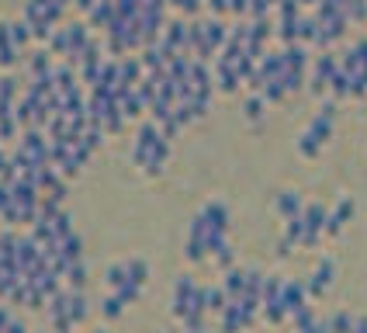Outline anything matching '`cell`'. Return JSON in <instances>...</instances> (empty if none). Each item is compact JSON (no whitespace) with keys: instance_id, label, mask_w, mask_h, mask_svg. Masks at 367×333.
<instances>
[{"instance_id":"obj_4","label":"cell","mask_w":367,"mask_h":333,"mask_svg":"<svg viewBox=\"0 0 367 333\" xmlns=\"http://www.w3.org/2000/svg\"><path fill=\"white\" fill-rule=\"evenodd\" d=\"M336 70H340V56H336L332 49H323V52L312 59V66H309V90H312V94H326L332 77H336Z\"/></svg>"},{"instance_id":"obj_1","label":"cell","mask_w":367,"mask_h":333,"mask_svg":"<svg viewBox=\"0 0 367 333\" xmlns=\"http://www.w3.org/2000/svg\"><path fill=\"white\" fill-rule=\"evenodd\" d=\"M166 160H170V139L163 135V128L156 122H146L135 132V143H132V164L142 166V174L156 177L163 174Z\"/></svg>"},{"instance_id":"obj_14","label":"cell","mask_w":367,"mask_h":333,"mask_svg":"<svg viewBox=\"0 0 367 333\" xmlns=\"http://www.w3.org/2000/svg\"><path fill=\"white\" fill-rule=\"evenodd\" d=\"M122 313H125V302L118 295H108V298L101 302V316H104V320H118Z\"/></svg>"},{"instance_id":"obj_8","label":"cell","mask_w":367,"mask_h":333,"mask_svg":"<svg viewBox=\"0 0 367 333\" xmlns=\"http://www.w3.org/2000/svg\"><path fill=\"white\" fill-rule=\"evenodd\" d=\"M350 215H354V202L350 198H340V205L332 208L326 219V236H340V229L350 222Z\"/></svg>"},{"instance_id":"obj_9","label":"cell","mask_w":367,"mask_h":333,"mask_svg":"<svg viewBox=\"0 0 367 333\" xmlns=\"http://www.w3.org/2000/svg\"><path fill=\"white\" fill-rule=\"evenodd\" d=\"M274 208H278V215L287 222V219H298V215L305 212V202H301L294 191H281V195L274 198Z\"/></svg>"},{"instance_id":"obj_13","label":"cell","mask_w":367,"mask_h":333,"mask_svg":"<svg viewBox=\"0 0 367 333\" xmlns=\"http://www.w3.org/2000/svg\"><path fill=\"white\" fill-rule=\"evenodd\" d=\"M354 323H357V316H350V313H336V316L329 320V333H354Z\"/></svg>"},{"instance_id":"obj_17","label":"cell","mask_w":367,"mask_h":333,"mask_svg":"<svg viewBox=\"0 0 367 333\" xmlns=\"http://www.w3.org/2000/svg\"><path fill=\"white\" fill-rule=\"evenodd\" d=\"M170 4H173L180 14H198V11H201L208 0H170Z\"/></svg>"},{"instance_id":"obj_6","label":"cell","mask_w":367,"mask_h":333,"mask_svg":"<svg viewBox=\"0 0 367 333\" xmlns=\"http://www.w3.org/2000/svg\"><path fill=\"white\" fill-rule=\"evenodd\" d=\"M332 274H336V264H332L329 257H326V260H319V264H316V271H312V278L305 281V289H309V295H312V298L326 295L329 285H332Z\"/></svg>"},{"instance_id":"obj_19","label":"cell","mask_w":367,"mask_h":333,"mask_svg":"<svg viewBox=\"0 0 367 333\" xmlns=\"http://www.w3.org/2000/svg\"><path fill=\"white\" fill-rule=\"evenodd\" d=\"M90 333H104V330H90Z\"/></svg>"},{"instance_id":"obj_20","label":"cell","mask_w":367,"mask_h":333,"mask_svg":"<svg viewBox=\"0 0 367 333\" xmlns=\"http://www.w3.org/2000/svg\"><path fill=\"white\" fill-rule=\"evenodd\" d=\"M160 333H163V330H160Z\"/></svg>"},{"instance_id":"obj_18","label":"cell","mask_w":367,"mask_h":333,"mask_svg":"<svg viewBox=\"0 0 367 333\" xmlns=\"http://www.w3.org/2000/svg\"><path fill=\"white\" fill-rule=\"evenodd\" d=\"M11 320H14V316H11V313H7V309H0V333L7 330V323H11Z\"/></svg>"},{"instance_id":"obj_2","label":"cell","mask_w":367,"mask_h":333,"mask_svg":"<svg viewBox=\"0 0 367 333\" xmlns=\"http://www.w3.org/2000/svg\"><path fill=\"white\" fill-rule=\"evenodd\" d=\"M332 122H336V104L326 101V104L319 108V115H312V122L305 125V132L298 135V153H301L305 160H312V157L323 153L326 139L332 135Z\"/></svg>"},{"instance_id":"obj_10","label":"cell","mask_w":367,"mask_h":333,"mask_svg":"<svg viewBox=\"0 0 367 333\" xmlns=\"http://www.w3.org/2000/svg\"><path fill=\"white\" fill-rule=\"evenodd\" d=\"M52 52L49 49H39V52H32L28 56V73H32V80H45V77H52Z\"/></svg>"},{"instance_id":"obj_15","label":"cell","mask_w":367,"mask_h":333,"mask_svg":"<svg viewBox=\"0 0 367 333\" xmlns=\"http://www.w3.org/2000/svg\"><path fill=\"white\" fill-rule=\"evenodd\" d=\"M243 111H246V119H249V122H260V119H263V111H267V101H263L260 94H253V97L246 101Z\"/></svg>"},{"instance_id":"obj_3","label":"cell","mask_w":367,"mask_h":333,"mask_svg":"<svg viewBox=\"0 0 367 333\" xmlns=\"http://www.w3.org/2000/svg\"><path fill=\"white\" fill-rule=\"evenodd\" d=\"M340 70L350 80V97L367 94V39H357L347 52H340Z\"/></svg>"},{"instance_id":"obj_11","label":"cell","mask_w":367,"mask_h":333,"mask_svg":"<svg viewBox=\"0 0 367 333\" xmlns=\"http://www.w3.org/2000/svg\"><path fill=\"white\" fill-rule=\"evenodd\" d=\"M63 281H66V289L83 291V281H87V267H83V260H77V264H66Z\"/></svg>"},{"instance_id":"obj_16","label":"cell","mask_w":367,"mask_h":333,"mask_svg":"<svg viewBox=\"0 0 367 333\" xmlns=\"http://www.w3.org/2000/svg\"><path fill=\"white\" fill-rule=\"evenodd\" d=\"M128 278H132L135 285H146V278H149V267H146V260H128Z\"/></svg>"},{"instance_id":"obj_5","label":"cell","mask_w":367,"mask_h":333,"mask_svg":"<svg viewBox=\"0 0 367 333\" xmlns=\"http://www.w3.org/2000/svg\"><path fill=\"white\" fill-rule=\"evenodd\" d=\"M326 219H329V212L319 205V202L305 205V212H301V247H316V243L323 240Z\"/></svg>"},{"instance_id":"obj_7","label":"cell","mask_w":367,"mask_h":333,"mask_svg":"<svg viewBox=\"0 0 367 333\" xmlns=\"http://www.w3.org/2000/svg\"><path fill=\"white\" fill-rule=\"evenodd\" d=\"M21 56H25V49H18V45H14L7 21H0V66H4V70H11V66H18V59H21Z\"/></svg>"},{"instance_id":"obj_12","label":"cell","mask_w":367,"mask_h":333,"mask_svg":"<svg viewBox=\"0 0 367 333\" xmlns=\"http://www.w3.org/2000/svg\"><path fill=\"white\" fill-rule=\"evenodd\" d=\"M7 28H11V39H14V45L18 49H25L28 42H32V25L21 18V21H7Z\"/></svg>"}]
</instances>
